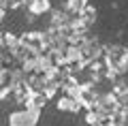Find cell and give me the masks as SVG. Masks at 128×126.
I'll return each instance as SVG.
<instances>
[{
	"label": "cell",
	"instance_id": "6da1fadb",
	"mask_svg": "<svg viewBox=\"0 0 128 126\" xmlns=\"http://www.w3.org/2000/svg\"><path fill=\"white\" fill-rule=\"evenodd\" d=\"M38 117H41V109L26 107V109H19V111L11 113L9 115V126H36Z\"/></svg>",
	"mask_w": 128,
	"mask_h": 126
},
{
	"label": "cell",
	"instance_id": "7a4b0ae2",
	"mask_svg": "<svg viewBox=\"0 0 128 126\" xmlns=\"http://www.w3.org/2000/svg\"><path fill=\"white\" fill-rule=\"evenodd\" d=\"M56 107H58L60 111H68V113H79L83 109L77 98H70V96H66V94L58 98V105H56Z\"/></svg>",
	"mask_w": 128,
	"mask_h": 126
},
{
	"label": "cell",
	"instance_id": "3957f363",
	"mask_svg": "<svg viewBox=\"0 0 128 126\" xmlns=\"http://www.w3.org/2000/svg\"><path fill=\"white\" fill-rule=\"evenodd\" d=\"M88 0H66L64 2V9L68 11V15H81V11L86 9Z\"/></svg>",
	"mask_w": 128,
	"mask_h": 126
}]
</instances>
